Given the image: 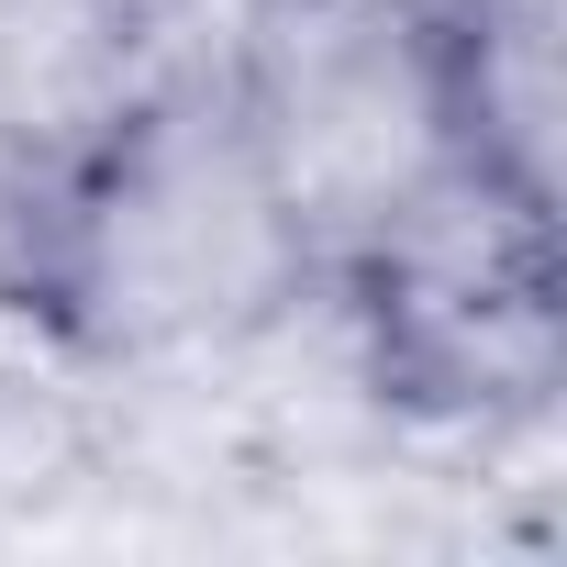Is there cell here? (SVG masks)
<instances>
[{
  "label": "cell",
  "instance_id": "7a4b0ae2",
  "mask_svg": "<svg viewBox=\"0 0 567 567\" xmlns=\"http://www.w3.org/2000/svg\"><path fill=\"white\" fill-rule=\"evenodd\" d=\"M357 323L390 401L434 423H512L556 390V245L545 189L423 167L357 256Z\"/></svg>",
  "mask_w": 567,
  "mask_h": 567
},
{
  "label": "cell",
  "instance_id": "6da1fadb",
  "mask_svg": "<svg viewBox=\"0 0 567 567\" xmlns=\"http://www.w3.org/2000/svg\"><path fill=\"white\" fill-rule=\"evenodd\" d=\"M312 212L290 200L256 123L134 112L68 189L56 256L112 334H223L301 267Z\"/></svg>",
  "mask_w": 567,
  "mask_h": 567
}]
</instances>
